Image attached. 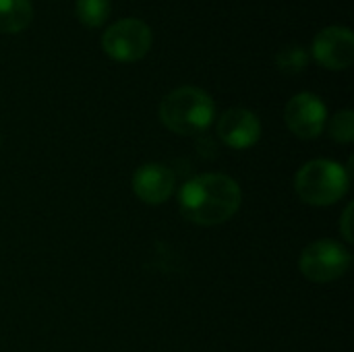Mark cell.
I'll return each mask as SVG.
<instances>
[{"label": "cell", "mask_w": 354, "mask_h": 352, "mask_svg": "<svg viewBox=\"0 0 354 352\" xmlns=\"http://www.w3.org/2000/svg\"><path fill=\"white\" fill-rule=\"evenodd\" d=\"M104 52L116 62H137L151 48V29L139 19H122L102 35Z\"/></svg>", "instance_id": "5b68a950"}, {"label": "cell", "mask_w": 354, "mask_h": 352, "mask_svg": "<svg viewBox=\"0 0 354 352\" xmlns=\"http://www.w3.org/2000/svg\"><path fill=\"white\" fill-rule=\"evenodd\" d=\"M351 251L336 243V241H317L311 243L299 259L301 274L315 282V284H328L338 278H342L351 268Z\"/></svg>", "instance_id": "277c9868"}, {"label": "cell", "mask_w": 354, "mask_h": 352, "mask_svg": "<svg viewBox=\"0 0 354 352\" xmlns=\"http://www.w3.org/2000/svg\"><path fill=\"white\" fill-rule=\"evenodd\" d=\"M284 120L299 139H315L326 129L328 108L315 93L303 91L286 104Z\"/></svg>", "instance_id": "8992f818"}, {"label": "cell", "mask_w": 354, "mask_h": 352, "mask_svg": "<svg viewBox=\"0 0 354 352\" xmlns=\"http://www.w3.org/2000/svg\"><path fill=\"white\" fill-rule=\"evenodd\" d=\"M174 172L166 164H145L133 174V191L147 205H162L174 193Z\"/></svg>", "instance_id": "9c48e42d"}, {"label": "cell", "mask_w": 354, "mask_h": 352, "mask_svg": "<svg viewBox=\"0 0 354 352\" xmlns=\"http://www.w3.org/2000/svg\"><path fill=\"white\" fill-rule=\"evenodd\" d=\"M351 185V168L332 160H313L305 164L295 178L297 195L309 205H332L340 201Z\"/></svg>", "instance_id": "3957f363"}, {"label": "cell", "mask_w": 354, "mask_h": 352, "mask_svg": "<svg viewBox=\"0 0 354 352\" xmlns=\"http://www.w3.org/2000/svg\"><path fill=\"white\" fill-rule=\"evenodd\" d=\"M33 17L31 0H0V31L19 33Z\"/></svg>", "instance_id": "30bf717a"}, {"label": "cell", "mask_w": 354, "mask_h": 352, "mask_svg": "<svg viewBox=\"0 0 354 352\" xmlns=\"http://www.w3.org/2000/svg\"><path fill=\"white\" fill-rule=\"evenodd\" d=\"M313 58L330 71L348 68L354 60L353 31L342 25H332L319 31L313 39Z\"/></svg>", "instance_id": "52a82bcc"}, {"label": "cell", "mask_w": 354, "mask_h": 352, "mask_svg": "<svg viewBox=\"0 0 354 352\" xmlns=\"http://www.w3.org/2000/svg\"><path fill=\"white\" fill-rule=\"evenodd\" d=\"M353 205H348L346 210H344V214H342V224H340V230H342V234H344V239H346V243H353L354 237H353Z\"/></svg>", "instance_id": "5bb4252c"}, {"label": "cell", "mask_w": 354, "mask_h": 352, "mask_svg": "<svg viewBox=\"0 0 354 352\" xmlns=\"http://www.w3.org/2000/svg\"><path fill=\"white\" fill-rule=\"evenodd\" d=\"M330 135L338 143H353L354 141V112L353 110H340L330 120Z\"/></svg>", "instance_id": "4fadbf2b"}, {"label": "cell", "mask_w": 354, "mask_h": 352, "mask_svg": "<svg viewBox=\"0 0 354 352\" xmlns=\"http://www.w3.org/2000/svg\"><path fill=\"white\" fill-rule=\"evenodd\" d=\"M276 64L284 75H299L309 64V54L301 46H286L278 52Z\"/></svg>", "instance_id": "7c38bea8"}, {"label": "cell", "mask_w": 354, "mask_h": 352, "mask_svg": "<svg viewBox=\"0 0 354 352\" xmlns=\"http://www.w3.org/2000/svg\"><path fill=\"white\" fill-rule=\"evenodd\" d=\"M216 116L214 100L199 87H178L170 91L160 104V120L176 135H199Z\"/></svg>", "instance_id": "7a4b0ae2"}, {"label": "cell", "mask_w": 354, "mask_h": 352, "mask_svg": "<svg viewBox=\"0 0 354 352\" xmlns=\"http://www.w3.org/2000/svg\"><path fill=\"white\" fill-rule=\"evenodd\" d=\"M243 201L239 183L228 174H199L180 189L183 216L199 226H218L228 222Z\"/></svg>", "instance_id": "6da1fadb"}, {"label": "cell", "mask_w": 354, "mask_h": 352, "mask_svg": "<svg viewBox=\"0 0 354 352\" xmlns=\"http://www.w3.org/2000/svg\"><path fill=\"white\" fill-rule=\"evenodd\" d=\"M220 139L232 149L253 147L261 137V122L257 114L247 108H230L218 120Z\"/></svg>", "instance_id": "ba28073f"}, {"label": "cell", "mask_w": 354, "mask_h": 352, "mask_svg": "<svg viewBox=\"0 0 354 352\" xmlns=\"http://www.w3.org/2000/svg\"><path fill=\"white\" fill-rule=\"evenodd\" d=\"M77 17L85 27H100L110 17V0H77Z\"/></svg>", "instance_id": "8fae6325"}]
</instances>
